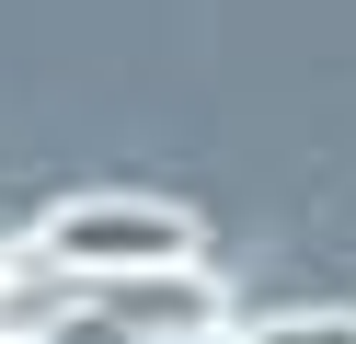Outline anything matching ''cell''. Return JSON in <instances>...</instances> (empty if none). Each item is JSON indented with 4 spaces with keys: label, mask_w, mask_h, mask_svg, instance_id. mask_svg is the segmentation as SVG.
<instances>
[{
    "label": "cell",
    "mask_w": 356,
    "mask_h": 344,
    "mask_svg": "<svg viewBox=\"0 0 356 344\" xmlns=\"http://www.w3.org/2000/svg\"><path fill=\"white\" fill-rule=\"evenodd\" d=\"M35 264L81 275V287H127V275H184L195 264V218L172 195H127V183H104V195H58L47 218L24 229Z\"/></svg>",
    "instance_id": "obj_1"
},
{
    "label": "cell",
    "mask_w": 356,
    "mask_h": 344,
    "mask_svg": "<svg viewBox=\"0 0 356 344\" xmlns=\"http://www.w3.org/2000/svg\"><path fill=\"white\" fill-rule=\"evenodd\" d=\"M92 310L104 321H127V333H230V310H218V287L207 275H127V287H92Z\"/></svg>",
    "instance_id": "obj_2"
},
{
    "label": "cell",
    "mask_w": 356,
    "mask_h": 344,
    "mask_svg": "<svg viewBox=\"0 0 356 344\" xmlns=\"http://www.w3.org/2000/svg\"><path fill=\"white\" fill-rule=\"evenodd\" d=\"M218 344H356V310H276V321H230Z\"/></svg>",
    "instance_id": "obj_3"
},
{
    "label": "cell",
    "mask_w": 356,
    "mask_h": 344,
    "mask_svg": "<svg viewBox=\"0 0 356 344\" xmlns=\"http://www.w3.org/2000/svg\"><path fill=\"white\" fill-rule=\"evenodd\" d=\"M0 252H12V229H0Z\"/></svg>",
    "instance_id": "obj_4"
}]
</instances>
